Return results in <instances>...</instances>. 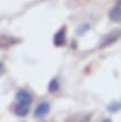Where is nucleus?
<instances>
[{
    "instance_id": "f257e3e1",
    "label": "nucleus",
    "mask_w": 121,
    "mask_h": 122,
    "mask_svg": "<svg viewBox=\"0 0 121 122\" xmlns=\"http://www.w3.org/2000/svg\"><path fill=\"white\" fill-rule=\"evenodd\" d=\"M120 36H121L120 30H112L111 32H109L108 35L103 38L101 45H100V48H105V47H108V46L115 43V42L120 38Z\"/></svg>"
},
{
    "instance_id": "f03ea898",
    "label": "nucleus",
    "mask_w": 121,
    "mask_h": 122,
    "mask_svg": "<svg viewBox=\"0 0 121 122\" xmlns=\"http://www.w3.org/2000/svg\"><path fill=\"white\" fill-rule=\"evenodd\" d=\"M16 100L18 103H25V104H31L32 103V94L25 89H20L16 93Z\"/></svg>"
},
{
    "instance_id": "7ed1b4c3",
    "label": "nucleus",
    "mask_w": 121,
    "mask_h": 122,
    "mask_svg": "<svg viewBox=\"0 0 121 122\" xmlns=\"http://www.w3.org/2000/svg\"><path fill=\"white\" fill-rule=\"evenodd\" d=\"M50 111V104L47 101L39 103V106L36 108L35 110V118H43L45 116H47Z\"/></svg>"
},
{
    "instance_id": "20e7f679",
    "label": "nucleus",
    "mask_w": 121,
    "mask_h": 122,
    "mask_svg": "<svg viewBox=\"0 0 121 122\" xmlns=\"http://www.w3.org/2000/svg\"><path fill=\"white\" fill-rule=\"evenodd\" d=\"M91 113H77L67 118L64 122H89L91 120Z\"/></svg>"
},
{
    "instance_id": "39448f33",
    "label": "nucleus",
    "mask_w": 121,
    "mask_h": 122,
    "mask_svg": "<svg viewBox=\"0 0 121 122\" xmlns=\"http://www.w3.org/2000/svg\"><path fill=\"white\" fill-rule=\"evenodd\" d=\"M20 40L13 37H9V36H0V48L6 49L9 48L13 45H17Z\"/></svg>"
},
{
    "instance_id": "423d86ee",
    "label": "nucleus",
    "mask_w": 121,
    "mask_h": 122,
    "mask_svg": "<svg viewBox=\"0 0 121 122\" xmlns=\"http://www.w3.org/2000/svg\"><path fill=\"white\" fill-rule=\"evenodd\" d=\"M66 43V29L61 28L53 36V45L56 47H62Z\"/></svg>"
},
{
    "instance_id": "0eeeda50",
    "label": "nucleus",
    "mask_w": 121,
    "mask_h": 122,
    "mask_svg": "<svg viewBox=\"0 0 121 122\" xmlns=\"http://www.w3.org/2000/svg\"><path fill=\"white\" fill-rule=\"evenodd\" d=\"M29 104H25V103H17V106L15 107V113L18 117H26L29 112Z\"/></svg>"
},
{
    "instance_id": "6e6552de",
    "label": "nucleus",
    "mask_w": 121,
    "mask_h": 122,
    "mask_svg": "<svg viewBox=\"0 0 121 122\" xmlns=\"http://www.w3.org/2000/svg\"><path fill=\"white\" fill-rule=\"evenodd\" d=\"M109 18L112 20V21H116V22H120L121 21V7L117 6L115 8H112L109 12Z\"/></svg>"
},
{
    "instance_id": "1a4fd4ad",
    "label": "nucleus",
    "mask_w": 121,
    "mask_h": 122,
    "mask_svg": "<svg viewBox=\"0 0 121 122\" xmlns=\"http://www.w3.org/2000/svg\"><path fill=\"white\" fill-rule=\"evenodd\" d=\"M59 88H60V86H59V81H58V79H56V78H53L48 84V91L50 93L57 92V91L59 90Z\"/></svg>"
},
{
    "instance_id": "9d476101",
    "label": "nucleus",
    "mask_w": 121,
    "mask_h": 122,
    "mask_svg": "<svg viewBox=\"0 0 121 122\" xmlns=\"http://www.w3.org/2000/svg\"><path fill=\"white\" fill-rule=\"evenodd\" d=\"M108 110L110 112H118L121 110V101H113L108 106Z\"/></svg>"
},
{
    "instance_id": "9b49d317",
    "label": "nucleus",
    "mask_w": 121,
    "mask_h": 122,
    "mask_svg": "<svg viewBox=\"0 0 121 122\" xmlns=\"http://www.w3.org/2000/svg\"><path fill=\"white\" fill-rule=\"evenodd\" d=\"M89 28H90V27L88 26V25H87V27H82V28L80 27L79 29L77 30V33H78V35H82V33H84L87 30H89Z\"/></svg>"
},
{
    "instance_id": "f8f14e48",
    "label": "nucleus",
    "mask_w": 121,
    "mask_h": 122,
    "mask_svg": "<svg viewBox=\"0 0 121 122\" xmlns=\"http://www.w3.org/2000/svg\"><path fill=\"white\" fill-rule=\"evenodd\" d=\"M3 73V64L0 63V76Z\"/></svg>"
},
{
    "instance_id": "ddd939ff",
    "label": "nucleus",
    "mask_w": 121,
    "mask_h": 122,
    "mask_svg": "<svg viewBox=\"0 0 121 122\" xmlns=\"http://www.w3.org/2000/svg\"><path fill=\"white\" fill-rule=\"evenodd\" d=\"M102 122H112V121H111V120H110V119H105V120H103V121H102Z\"/></svg>"
},
{
    "instance_id": "4468645a",
    "label": "nucleus",
    "mask_w": 121,
    "mask_h": 122,
    "mask_svg": "<svg viewBox=\"0 0 121 122\" xmlns=\"http://www.w3.org/2000/svg\"><path fill=\"white\" fill-rule=\"evenodd\" d=\"M117 2H118V6H121V0H117Z\"/></svg>"
}]
</instances>
